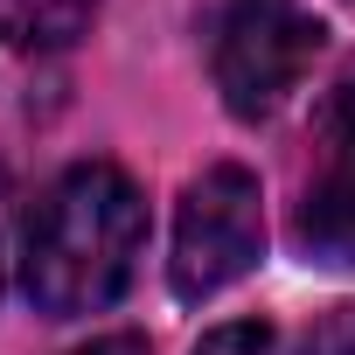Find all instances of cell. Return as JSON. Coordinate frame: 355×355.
Listing matches in <instances>:
<instances>
[{
	"label": "cell",
	"instance_id": "277c9868",
	"mask_svg": "<svg viewBox=\"0 0 355 355\" xmlns=\"http://www.w3.org/2000/svg\"><path fill=\"white\" fill-rule=\"evenodd\" d=\"M293 244L313 265H355V70L313 119V160L293 209Z\"/></svg>",
	"mask_w": 355,
	"mask_h": 355
},
{
	"label": "cell",
	"instance_id": "8992f818",
	"mask_svg": "<svg viewBox=\"0 0 355 355\" xmlns=\"http://www.w3.org/2000/svg\"><path fill=\"white\" fill-rule=\"evenodd\" d=\"M196 355H286V341L272 320H223L196 341Z\"/></svg>",
	"mask_w": 355,
	"mask_h": 355
},
{
	"label": "cell",
	"instance_id": "ba28073f",
	"mask_svg": "<svg viewBox=\"0 0 355 355\" xmlns=\"http://www.w3.org/2000/svg\"><path fill=\"white\" fill-rule=\"evenodd\" d=\"M70 355H153L139 334H98V341H84V348H70Z\"/></svg>",
	"mask_w": 355,
	"mask_h": 355
},
{
	"label": "cell",
	"instance_id": "3957f363",
	"mask_svg": "<svg viewBox=\"0 0 355 355\" xmlns=\"http://www.w3.org/2000/svg\"><path fill=\"white\" fill-rule=\"evenodd\" d=\"M265 258V196H258V174L237 160L202 167L182 216H174V258L167 279L182 300H216L223 286H237L251 265Z\"/></svg>",
	"mask_w": 355,
	"mask_h": 355
},
{
	"label": "cell",
	"instance_id": "7a4b0ae2",
	"mask_svg": "<svg viewBox=\"0 0 355 355\" xmlns=\"http://www.w3.org/2000/svg\"><path fill=\"white\" fill-rule=\"evenodd\" d=\"M320 15H306L300 0H230L216 15V42H209V70L216 91L237 119H272L300 77L320 56Z\"/></svg>",
	"mask_w": 355,
	"mask_h": 355
},
{
	"label": "cell",
	"instance_id": "6da1fadb",
	"mask_svg": "<svg viewBox=\"0 0 355 355\" xmlns=\"http://www.w3.org/2000/svg\"><path fill=\"white\" fill-rule=\"evenodd\" d=\"M146 251V196L125 167L77 160L42 189L21 230V293L49 320L105 313Z\"/></svg>",
	"mask_w": 355,
	"mask_h": 355
},
{
	"label": "cell",
	"instance_id": "5b68a950",
	"mask_svg": "<svg viewBox=\"0 0 355 355\" xmlns=\"http://www.w3.org/2000/svg\"><path fill=\"white\" fill-rule=\"evenodd\" d=\"M98 21V0H0V42L21 56L77 49Z\"/></svg>",
	"mask_w": 355,
	"mask_h": 355
},
{
	"label": "cell",
	"instance_id": "52a82bcc",
	"mask_svg": "<svg viewBox=\"0 0 355 355\" xmlns=\"http://www.w3.org/2000/svg\"><path fill=\"white\" fill-rule=\"evenodd\" d=\"M306 355H355V306H334V313L306 334Z\"/></svg>",
	"mask_w": 355,
	"mask_h": 355
}]
</instances>
